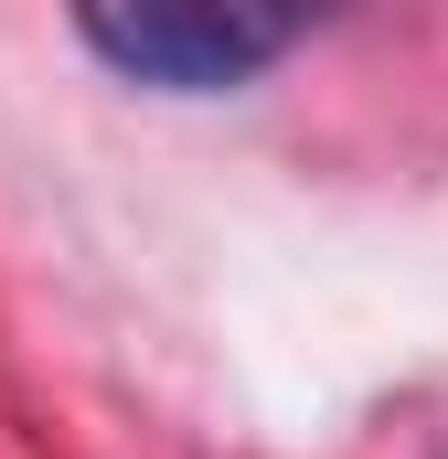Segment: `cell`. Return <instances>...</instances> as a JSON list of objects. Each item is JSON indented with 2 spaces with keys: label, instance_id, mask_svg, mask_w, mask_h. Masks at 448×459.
<instances>
[{
  "label": "cell",
  "instance_id": "1",
  "mask_svg": "<svg viewBox=\"0 0 448 459\" xmlns=\"http://www.w3.org/2000/svg\"><path fill=\"white\" fill-rule=\"evenodd\" d=\"M65 11L108 75L160 97H224L289 65L310 32H332L352 0H65Z\"/></svg>",
  "mask_w": 448,
  "mask_h": 459
}]
</instances>
